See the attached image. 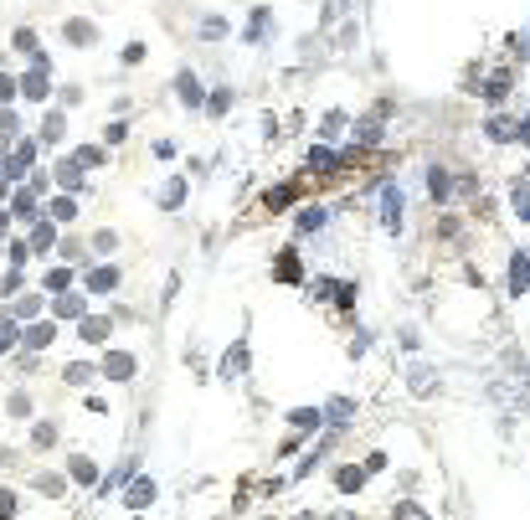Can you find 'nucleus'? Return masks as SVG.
Returning a JSON list of instances; mask_svg holds the SVG:
<instances>
[{
	"instance_id": "1",
	"label": "nucleus",
	"mask_w": 530,
	"mask_h": 520,
	"mask_svg": "<svg viewBox=\"0 0 530 520\" xmlns=\"http://www.w3.org/2000/svg\"><path fill=\"white\" fill-rule=\"evenodd\" d=\"M47 88H52V83H47V57L36 52V57H31V73L21 78V93H26V98H36V103H41V98H47Z\"/></svg>"
},
{
	"instance_id": "2",
	"label": "nucleus",
	"mask_w": 530,
	"mask_h": 520,
	"mask_svg": "<svg viewBox=\"0 0 530 520\" xmlns=\"http://www.w3.org/2000/svg\"><path fill=\"white\" fill-rule=\"evenodd\" d=\"M31 160H36V139H21L11 155H6V181H21L31 170Z\"/></svg>"
},
{
	"instance_id": "3",
	"label": "nucleus",
	"mask_w": 530,
	"mask_h": 520,
	"mask_svg": "<svg viewBox=\"0 0 530 520\" xmlns=\"http://www.w3.org/2000/svg\"><path fill=\"white\" fill-rule=\"evenodd\" d=\"M103 376H108V381H129V376H134V356L108 351V356H103Z\"/></svg>"
},
{
	"instance_id": "4",
	"label": "nucleus",
	"mask_w": 530,
	"mask_h": 520,
	"mask_svg": "<svg viewBox=\"0 0 530 520\" xmlns=\"http://www.w3.org/2000/svg\"><path fill=\"white\" fill-rule=\"evenodd\" d=\"M381 222L396 232V227H402V191H396V186H386L381 191Z\"/></svg>"
},
{
	"instance_id": "5",
	"label": "nucleus",
	"mask_w": 530,
	"mask_h": 520,
	"mask_svg": "<svg viewBox=\"0 0 530 520\" xmlns=\"http://www.w3.org/2000/svg\"><path fill=\"white\" fill-rule=\"evenodd\" d=\"M108 330H114V324H108V314H83V330H78V335H83L88 345H103Z\"/></svg>"
},
{
	"instance_id": "6",
	"label": "nucleus",
	"mask_w": 530,
	"mask_h": 520,
	"mask_svg": "<svg viewBox=\"0 0 530 520\" xmlns=\"http://www.w3.org/2000/svg\"><path fill=\"white\" fill-rule=\"evenodd\" d=\"M273 278H278V284H299V278H304V268H299V253H283L278 263H273Z\"/></svg>"
},
{
	"instance_id": "7",
	"label": "nucleus",
	"mask_w": 530,
	"mask_h": 520,
	"mask_svg": "<svg viewBox=\"0 0 530 520\" xmlns=\"http://www.w3.org/2000/svg\"><path fill=\"white\" fill-rule=\"evenodd\" d=\"M242 371H248V340H237L222 356V376H242Z\"/></svg>"
},
{
	"instance_id": "8",
	"label": "nucleus",
	"mask_w": 530,
	"mask_h": 520,
	"mask_svg": "<svg viewBox=\"0 0 530 520\" xmlns=\"http://www.w3.org/2000/svg\"><path fill=\"white\" fill-rule=\"evenodd\" d=\"M47 211H52V222H73V216H78V201H73V191H57V196L47 201Z\"/></svg>"
},
{
	"instance_id": "9",
	"label": "nucleus",
	"mask_w": 530,
	"mask_h": 520,
	"mask_svg": "<svg viewBox=\"0 0 530 520\" xmlns=\"http://www.w3.org/2000/svg\"><path fill=\"white\" fill-rule=\"evenodd\" d=\"M52 309H57V319H83V294H73V289H62Z\"/></svg>"
},
{
	"instance_id": "10",
	"label": "nucleus",
	"mask_w": 530,
	"mask_h": 520,
	"mask_svg": "<svg viewBox=\"0 0 530 520\" xmlns=\"http://www.w3.org/2000/svg\"><path fill=\"white\" fill-rule=\"evenodd\" d=\"M52 335H57V324H31V330H21V345L41 351V345H52Z\"/></svg>"
},
{
	"instance_id": "11",
	"label": "nucleus",
	"mask_w": 530,
	"mask_h": 520,
	"mask_svg": "<svg viewBox=\"0 0 530 520\" xmlns=\"http://www.w3.org/2000/svg\"><path fill=\"white\" fill-rule=\"evenodd\" d=\"M309 165H314V170H319V176H329V170H340L345 160L335 155V149H324V144H314V149H309Z\"/></svg>"
},
{
	"instance_id": "12",
	"label": "nucleus",
	"mask_w": 530,
	"mask_h": 520,
	"mask_svg": "<svg viewBox=\"0 0 530 520\" xmlns=\"http://www.w3.org/2000/svg\"><path fill=\"white\" fill-rule=\"evenodd\" d=\"M484 134H489L494 144H510V139H515V119H504V114H494L489 124H484Z\"/></svg>"
},
{
	"instance_id": "13",
	"label": "nucleus",
	"mask_w": 530,
	"mask_h": 520,
	"mask_svg": "<svg viewBox=\"0 0 530 520\" xmlns=\"http://www.w3.org/2000/svg\"><path fill=\"white\" fill-rule=\"evenodd\" d=\"M510 206H515V216H520V222H530V181H525V176L510 186Z\"/></svg>"
},
{
	"instance_id": "14",
	"label": "nucleus",
	"mask_w": 530,
	"mask_h": 520,
	"mask_svg": "<svg viewBox=\"0 0 530 520\" xmlns=\"http://www.w3.org/2000/svg\"><path fill=\"white\" fill-rule=\"evenodd\" d=\"M83 186V165L78 160H62L57 165V191H78Z\"/></svg>"
},
{
	"instance_id": "15",
	"label": "nucleus",
	"mask_w": 530,
	"mask_h": 520,
	"mask_svg": "<svg viewBox=\"0 0 530 520\" xmlns=\"http://www.w3.org/2000/svg\"><path fill=\"white\" fill-rule=\"evenodd\" d=\"M181 201H186V176H175V181H165V186H160V206H165V211H175Z\"/></svg>"
},
{
	"instance_id": "16",
	"label": "nucleus",
	"mask_w": 530,
	"mask_h": 520,
	"mask_svg": "<svg viewBox=\"0 0 530 520\" xmlns=\"http://www.w3.org/2000/svg\"><path fill=\"white\" fill-rule=\"evenodd\" d=\"M149 500H154V484H149V479H134V484H129V494H124L129 510H144Z\"/></svg>"
},
{
	"instance_id": "17",
	"label": "nucleus",
	"mask_w": 530,
	"mask_h": 520,
	"mask_svg": "<svg viewBox=\"0 0 530 520\" xmlns=\"http://www.w3.org/2000/svg\"><path fill=\"white\" fill-rule=\"evenodd\" d=\"M62 36H68L73 47H88V41H93L98 31H93V21H68V26H62Z\"/></svg>"
},
{
	"instance_id": "18",
	"label": "nucleus",
	"mask_w": 530,
	"mask_h": 520,
	"mask_svg": "<svg viewBox=\"0 0 530 520\" xmlns=\"http://www.w3.org/2000/svg\"><path fill=\"white\" fill-rule=\"evenodd\" d=\"M510 83H515L510 73H494L489 83H484V98H489V103H504V98H510Z\"/></svg>"
},
{
	"instance_id": "19",
	"label": "nucleus",
	"mask_w": 530,
	"mask_h": 520,
	"mask_svg": "<svg viewBox=\"0 0 530 520\" xmlns=\"http://www.w3.org/2000/svg\"><path fill=\"white\" fill-rule=\"evenodd\" d=\"M68 469H73V479H78V484H93V479H98V464L88 459V453H73V464H68Z\"/></svg>"
},
{
	"instance_id": "20",
	"label": "nucleus",
	"mask_w": 530,
	"mask_h": 520,
	"mask_svg": "<svg viewBox=\"0 0 530 520\" xmlns=\"http://www.w3.org/2000/svg\"><path fill=\"white\" fill-rule=\"evenodd\" d=\"M335 484H340L345 494H356V489L366 484V469H356V464H345V469H335Z\"/></svg>"
},
{
	"instance_id": "21",
	"label": "nucleus",
	"mask_w": 530,
	"mask_h": 520,
	"mask_svg": "<svg viewBox=\"0 0 530 520\" xmlns=\"http://www.w3.org/2000/svg\"><path fill=\"white\" fill-rule=\"evenodd\" d=\"M52 243H57V222H36L31 227V248L36 253H52Z\"/></svg>"
},
{
	"instance_id": "22",
	"label": "nucleus",
	"mask_w": 530,
	"mask_h": 520,
	"mask_svg": "<svg viewBox=\"0 0 530 520\" xmlns=\"http://www.w3.org/2000/svg\"><path fill=\"white\" fill-rule=\"evenodd\" d=\"M114 284H119V268H93V273H88V289H93V294H108Z\"/></svg>"
},
{
	"instance_id": "23",
	"label": "nucleus",
	"mask_w": 530,
	"mask_h": 520,
	"mask_svg": "<svg viewBox=\"0 0 530 520\" xmlns=\"http://www.w3.org/2000/svg\"><path fill=\"white\" fill-rule=\"evenodd\" d=\"M175 93H181V103H191V108H196V103H201V83H196L191 73H181V83H175Z\"/></svg>"
},
{
	"instance_id": "24",
	"label": "nucleus",
	"mask_w": 530,
	"mask_h": 520,
	"mask_svg": "<svg viewBox=\"0 0 530 520\" xmlns=\"http://www.w3.org/2000/svg\"><path fill=\"white\" fill-rule=\"evenodd\" d=\"M11 216H21V222H31V216H36L31 191H16V196H11Z\"/></svg>"
},
{
	"instance_id": "25",
	"label": "nucleus",
	"mask_w": 530,
	"mask_h": 520,
	"mask_svg": "<svg viewBox=\"0 0 530 520\" xmlns=\"http://www.w3.org/2000/svg\"><path fill=\"white\" fill-rule=\"evenodd\" d=\"M289 201H294V186H273L268 196H263V206H268V211H283Z\"/></svg>"
},
{
	"instance_id": "26",
	"label": "nucleus",
	"mask_w": 530,
	"mask_h": 520,
	"mask_svg": "<svg viewBox=\"0 0 530 520\" xmlns=\"http://www.w3.org/2000/svg\"><path fill=\"white\" fill-rule=\"evenodd\" d=\"M62 129H68V119H62V114H47V119H41V139L57 144V139H62Z\"/></svg>"
},
{
	"instance_id": "27",
	"label": "nucleus",
	"mask_w": 530,
	"mask_h": 520,
	"mask_svg": "<svg viewBox=\"0 0 530 520\" xmlns=\"http://www.w3.org/2000/svg\"><path fill=\"white\" fill-rule=\"evenodd\" d=\"M73 160H78L83 170H93V165H103V144H83V149H78Z\"/></svg>"
},
{
	"instance_id": "28",
	"label": "nucleus",
	"mask_w": 530,
	"mask_h": 520,
	"mask_svg": "<svg viewBox=\"0 0 530 520\" xmlns=\"http://www.w3.org/2000/svg\"><path fill=\"white\" fill-rule=\"evenodd\" d=\"M428 191H433V201H443V196H448V176H443L438 165L428 170Z\"/></svg>"
},
{
	"instance_id": "29",
	"label": "nucleus",
	"mask_w": 530,
	"mask_h": 520,
	"mask_svg": "<svg viewBox=\"0 0 530 520\" xmlns=\"http://www.w3.org/2000/svg\"><path fill=\"white\" fill-rule=\"evenodd\" d=\"M47 289H52V294L73 289V268H52V273H47Z\"/></svg>"
},
{
	"instance_id": "30",
	"label": "nucleus",
	"mask_w": 530,
	"mask_h": 520,
	"mask_svg": "<svg viewBox=\"0 0 530 520\" xmlns=\"http://www.w3.org/2000/svg\"><path fill=\"white\" fill-rule=\"evenodd\" d=\"M289 423H294V428H309V433H314V428H319L324 418H319V413H309V407H299V413H289Z\"/></svg>"
},
{
	"instance_id": "31",
	"label": "nucleus",
	"mask_w": 530,
	"mask_h": 520,
	"mask_svg": "<svg viewBox=\"0 0 530 520\" xmlns=\"http://www.w3.org/2000/svg\"><path fill=\"white\" fill-rule=\"evenodd\" d=\"M314 227H324V211H319V206L299 211V232H314Z\"/></svg>"
},
{
	"instance_id": "32",
	"label": "nucleus",
	"mask_w": 530,
	"mask_h": 520,
	"mask_svg": "<svg viewBox=\"0 0 530 520\" xmlns=\"http://www.w3.org/2000/svg\"><path fill=\"white\" fill-rule=\"evenodd\" d=\"M263 31H268V11L258 6V11H253V21H248V41H258Z\"/></svg>"
},
{
	"instance_id": "33",
	"label": "nucleus",
	"mask_w": 530,
	"mask_h": 520,
	"mask_svg": "<svg viewBox=\"0 0 530 520\" xmlns=\"http://www.w3.org/2000/svg\"><path fill=\"white\" fill-rule=\"evenodd\" d=\"M88 376H93V366H88V361H73L68 366V386H83Z\"/></svg>"
},
{
	"instance_id": "34",
	"label": "nucleus",
	"mask_w": 530,
	"mask_h": 520,
	"mask_svg": "<svg viewBox=\"0 0 530 520\" xmlns=\"http://www.w3.org/2000/svg\"><path fill=\"white\" fill-rule=\"evenodd\" d=\"M350 413H356V402H345V397H340V402H329V423H345Z\"/></svg>"
},
{
	"instance_id": "35",
	"label": "nucleus",
	"mask_w": 530,
	"mask_h": 520,
	"mask_svg": "<svg viewBox=\"0 0 530 520\" xmlns=\"http://www.w3.org/2000/svg\"><path fill=\"white\" fill-rule=\"evenodd\" d=\"M21 93V78H6V73H0V103H11Z\"/></svg>"
},
{
	"instance_id": "36",
	"label": "nucleus",
	"mask_w": 530,
	"mask_h": 520,
	"mask_svg": "<svg viewBox=\"0 0 530 520\" xmlns=\"http://www.w3.org/2000/svg\"><path fill=\"white\" fill-rule=\"evenodd\" d=\"M11 47H16V52H31V57H36V36H31V31H16V36H11Z\"/></svg>"
},
{
	"instance_id": "37",
	"label": "nucleus",
	"mask_w": 530,
	"mask_h": 520,
	"mask_svg": "<svg viewBox=\"0 0 530 520\" xmlns=\"http://www.w3.org/2000/svg\"><path fill=\"white\" fill-rule=\"evenodd\" d=\"M206 108H211V114H227V108H232V93H227V88H216Z\"/></svg>"
},
{
	"instance_id": "38",
	"label": "nucleus",
	"mask_w": 530,
	"mask_h": 520,
	"mask_svg": "<svg viewBox=\"0 0 530 520\" xmlns=\"http://www.w3.org/2000/svg\"><path fill=\"white\" fill-rule=\"evenodd\" d=\"M36 489L41 494H62V479H57V474H36Z\"/></svg>"
},
{
	"instance_id": "39",
	"label": "nucleus",
	"mask_w": 530,
	"mask_h": 520,
	"mask_svg": "<svg viewBox=\"0 0 530 520\" xmlns=\"http://www.w3.org/2000/svg\"><path fill=\"white\" fill-rule=\"evenodd\" d=\"M16 289H21V263H11V273L0 278V294H16Z\"/></svg>"
},
{
	"instance_id": "40",
	"label": "nucleus",
	"mask_w": 530,
	"mask_h": 520,
	"mask_svg": "<svg viewBox=\"0 0 530 520\" xmlns=\"http://www.w3.org/2000/svg\"><path fill=\"white\" fill-rule=\"evenodd\" d=\"M11 134H16V114H11V108H0V139L11 144Z\"/></svg>"
},
{
	"instance_id": "41",
	"label": "nucleus",
	"mask_w": 530,
	"mask_h": 520,
	"mask_svg": "<svg viewBox=\"0 0 530 520\" xmlns=\"http://www.w3.org/2000/svg\"><path fill=\"white\" fill-rule=\"evenodd\" d=\"M52 443H57V428L41 423V428H36V448H52Z\"/></svg>"
},
{
	"instance_id": "42",
	"label": "nucleus",
	"mask_w": 530,
	"mask_h": 520,
	"mask_svg": "<svg viewBox=\"0 0 530 520\" xmlns=\"http://www.w3.org/2000/svg\"><path fill=\"white\" fill-rule=\"evenodd\" d=\"M11 345H16V324L0 319V351H11Z\"/></svg>"
},
{
	"instance_id": "43",
	"label": "nucleus",
	"mask_w": 530,
	"mask_h": 520,
	"mask_svg": "<svg viewBox=\"0 0 530 520\" xmlns=\"http://www.w3.org/2000/svg\"><path fill=\"white\" fill-rule=\"evenodd\" d=\"M36 309H41V299H31V294H26V299L16 304V314H26V319H36Z\"/></svg>"
},
{
	"instance_id": "44",
	"label": "nucleus",
	"mask_w": 530,
	"mask_h": 520,
	"mask_svg": "<svg viewBox=\"0 0 530 520\" xmlns=\"http://www.w3.org/2000/svg\"><path fill=\"white\" fill-rule=\"evenodd\" d=\"M396 515H402V520H417V515H423V505H417V500H402V505H396Z\"/></svg>"
},
{
	"instance_id": "45",
	"label": "nucleus",
	"mask_w": 530,
	"mask_h": 520,
	"mask_svg": "<svg viewBox=\"0 0 530 520\" xmlns=\"http://www.w3.org/2000/svg\"><path fill=\"white\" fill-rule=\"evenodd\" d=\"M0 515H16V494H6V489H0Z\"/></svg>"
},
{
	"instance_id": "46",
	"label": "nucleus",
	"mask_w": 530,
	"mask_h": 520,
	"mask_svg": "<svg viewBox=\"0 0 530 520\" xmlns=\"http://www.w3.org/2000/svg\"><path fill=\"white\" fill-rule=\"evenodd\" d=\"M515 134H520V144H530V114L520 119V129H515Z\"/></svg>"
},
{
	"instance_id": "47",
	"label": "nucleus",
	"mask_w": 530,
	"mask_h": 520,
	"mask_svg": "<svg viewBox=\"0 0 530 520\" xmlns=\"http://www.w3.org/2000/svg\"><path fill=\"white\" fill-rule=\"evenodd\" d=\"M6 191H11V181H6V176H0V196H6Z\"/></svg>"
}]
</instances>
